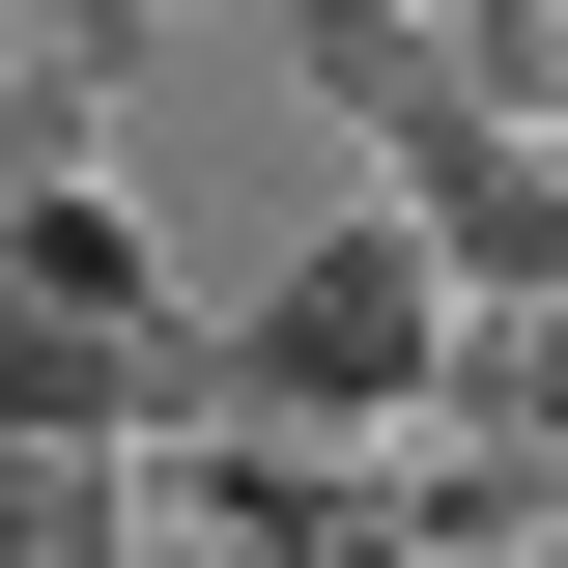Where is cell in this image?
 <instances>
[{"label": "cell", "instance_id": "obj_1", "mask_svg": "<svg viewBox=\"0 0 568 568\" xmlns=\"http://www.w3.org/2000/svg\"><path fill=\"white\" fill-rule=\"evenodd\" d=\"M426 398H455V256H426L398 200H369L342 256H284V313L200 342V426H256V455H313V484H369Z\"/></svg>", "mask_w": 568, "mask_h": 568}, {"label": "cell", "instance_id": "obj_2", "mask_svg": "<svg viewBox=\"0 0 568 568\" xmlns=\"http://www.w3.org/2000/svg\"><path fill=\"white\" fill-rule=\"evenodd\" d=\"M0 426H58V455H114V484L200 426V313L142 284L114 200H0Z\"/></svg>", "mask_w": 568, "mask_h": 568}, {"label": "cell", "instance_id": "obj_3", "mask_svg": "<svg viewBox=\"0 0 568 568\" xmlns=\"http://www.w3.org/2000/svg\"><path fill=\"white\" fill-rule=\"evenodd\" d=\"M426 426H484V455H568V284H455V398Z\"/></svg>", "mask_w": 568, "mask_h": 568}, {"label": "cell", "instance_id": "obj_4", "mask_svg": "<svg viewBox=\"0 0 568 568\" xmlns=\"http://www.w3.org/2000/svg\"><path fill=\"white\" fill-rule=\"evenodd\" d=\"M0 568H142V484L58 455V426H0Z\"/></svg>", "mask_w": 568, "mask_h": 568}, {"label": "cell", "instance_id": "obj_5", "mask_svg": "<svg viewBox=\"0 0 568 568\" xmlns=\"http://www.w3.org/2000/svg\"><path fill=\"white\" fill-rule=\"evenodd\" d=\"M540 142H568V114H540Z\"/></svg>", "mask_w": 568, "mask_h": 568}]
</instances>
